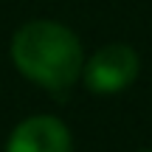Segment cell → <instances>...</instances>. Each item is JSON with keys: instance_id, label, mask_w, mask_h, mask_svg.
<instances>
[{"instance_id": "6da1fadb", "label": "cell", "mask_w": 152, "mask_h": 152, "mask_svg": "<svg viewBox=\"0 0 152 152\" xmlns=\"http://www.w3.org/2000/svg\"><path fill=\"white\" fill-rule=\"evenodd\" d=\"M11 59L26 79L51 93H65L82 76V42L71 28L54 20L26 23L11 39Z\"/></svg>"}, {"instance_id": "7a4b0ae2", "label": "cell", "mask_w": 152, "mask_h": 152, "mask_svg": "<svg viewBox=\"0 0 152 152\" xmlns=\"http://www.w3.org/2000/svg\"><path fill=\"white\" fill-rule=\"evenodd\" d=\"M82 73H85L87 90L99 93V96H110V93H118L127 85H132V79L138 76V56L130 45L115 42L96 51L90 62L82 68Z\"/></svg>"}, {"instance_id": "3957f363", "label": "cell", "mask_w": 152, "mask_h": 152, "mask_svg": "<svg viewBox=\"0 0 152 152\" xmlns=\"http://www.w3.org/2000/svg\"><path fill=\"white\" fill-rule=\"evenodd\" d=\"M6 152H71V132L54 115H31L11 132Z\"/></svg>"}]
</instances>
